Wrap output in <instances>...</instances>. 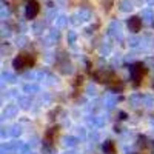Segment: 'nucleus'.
Returning a JSON list of instances; mask_svg holds the SVG:
<instances>
[{
    "instance_id": "f03ea898",
    "label": "nucleus",
    "mask_w": 154,
    "mask_h": 154,
    "mask_svg": "<svg viewBox=\"0 0 154 154\" xmlns=\"http://www.w3.org/2000/svg\"><path fill=\"white\" fill-rule=\"evenodd\" d=\"M146 72V68L142 65V63H136V65H133L131 68V79L134 80V83H139L140 80H142V77L145 75Z\"/></svg>"
},
{
    "instance_id": "20e7f679",
    "label": "nucleus",
    "mask_w": 154,
    "mask_h": 154,
    "mask_svg": "<svg viewBox=\"0 0 154 154\" xmlns=\"http://www.w3.org/2000/svg\"><path fill=\"white\" fill-rule=\"evenodd\" d=\"M128 28H130V31H133V32H139L140 28H142V20H140L139 17H131L130 20H128Z\"/></svg>"
},
{
    "instance_id": "f257e3e1",
    "label": "nucleus",
    "mask_w": 154,
    "mask_h": 154,
    "mask_svg": "<svg viewBox=\"0 0 154 154\" xmlns=\"http://www.w3.org/2000/svg\"><path fill=\"white\" fill-rule=\"evenodd\" d=\"M34 63V59L28 54H20L19 57L14 59V68L16 69H25V68H28L31 66Z\"/></svg>"
},
{
    "instance_id": "7ed1b4c3",
    "label": "nucleus",
    "mask_w": 154,
    "mask_h": 154,
    "mask_svg": "<svg viewBox=\"0 0 154 154\" xmlns=\"http://www.w3.org/2000/svg\"><path fill=\"white\" fill-rule=\"evenodd\" d=\"M38 11H40V6H38V3L35 2V0H28V3H26V17L28 19H34L37 14H38Z\"/></svg>"
},
{
    "instance_id": "39448f33",
    "label": "nucleus",
    "mask_w": 154,
    "mask_h": 154,
    "mask_svg": "<svg viewBox=\"0 0 154 154\" xmlns=\"http://www.w3.org/2000/svg\"><path fill=\"white\" fill-rule=\"evenodd\" d=\"M103 151L106 154H114V143L112 142H105L103 143Z\"/></svg>"
}]
</instances>
